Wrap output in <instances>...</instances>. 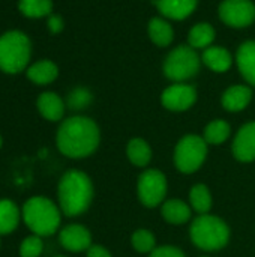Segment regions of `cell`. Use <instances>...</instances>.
I'll return each mask as SVG.
<instances>
[{
	"label": "cell",
	"mask_w": 255,
	"mask_h": 257,
	"mask_svg": "<svg viewBox=\"0 0 255 257\" xmlns=\"http://www.w3.org/2000/svg\"><path fill=\"white\" fill-rule=\"evenodd\" d=\"M20 11L26 17L39 18L51 12V0H20Z\"/></svg>",
	"instance_id": "cell-26"
},
{
	"label": "cell",
	"mask_w": 255,
	"mask_h": 257,
	"mask_svg": "<svg viewBox=\"0 0 255 257\" xmlns=\"http://www.w3.org/2000/svg\"><path fill=\"white\" fill-rule=\"evenodd\" d=\"M207 145L203 137L198 136H185L176 146L174 163L179 172L194 173L198 170L206 160Z\"/></svg>",
	"instance_id": "cell-6"
},
{
	"label": "cell",
	"mask_w": 255,
	"mask_h": 257,
	"mask_svg": "<svg viewBox=\"0 0 255 257\" xmlns=\"http://www.w3.org/2000/svg\"><path fill=\"white\" fill-rule=\"evenodd\" d=\"M200 69V59L194 48L180 45L165 59L164 74L173 81H183L194 77Z\"/></svg>",
	"instance_id": "cell-7"
},
{
	"label": "cell",
	"mask_w": 255,
	"mask_h": 257,
	"mask_svg": "<svg viewBox=\"0 0 255 257\" xmlns=\"http://www.w3.org/2000/svg\"><path fill=\"white\" fill-rule=\"evenodd\" d=\"M38 108H39V113L48 120H59L62 119L65 113L63 101L60 99V96H57L53 92L42 93L38 98Z\"/></svg>",
	"instance_id": "cell-16"
},
{
	"label": "cell",
	"mask_w": 255,
	"mask_h": 257,
	"mask_svg": "<svg viewBox=\"0 0 255 257\" xmlns=\"http://www.w3.org/2000/svg\"><path fill=\"white\" fill-rule=\"evenodd\" d=\"M230 136V125L225 120H213L204 130V140L210 145H219Z\"/></svg>",
	"instance_id": "cell-25"
},
{
	"label": "cell",
	"mask_w": 255,
	"mask_h": 257,
	"mask_svg": "<svg viewBox=\"0 0 255 257\" xmlns=\"http://www.w3.org/2000/svg\"><path fill=\"white\" fill-rule=\"evenodd\" d=\"M48 27H50V30H51L53 33H59V32L63 29V21H62V18L57 17V15L50 17V20H48Z\"/></svg>",
	"instance_id": "cell-32"
},
{
	"label": "cell",
	"mask_w": 255,
	"mask_h": 257,
	"mask_svg": "<svg viewBox=\"0 0 255 257\" xmlns=\"http://www.w3.org/2000/svg\"><path fill=\"white\" fill-rule=\"evenodd\" d=\"M149 36L156 45L165 47L173 41V29L165 20L153 18L149 23Z\"/></svg>",
	"instance_id": "cell-22"
},
{
	"label": "cell",
	"mask_w": 255,
	"mask_h": 257,
	"mask_svg": "<svg viewBox=\"0 0 255 257\" xmlns=\"http://www.w3.org/2000/svg\"><path fill=\"white\" fill-rule=\"evenodd\" d=\"M128 158L134 166L144 167L150 163L152 158V151L150 146L143 140V139H132L128 145Z\"/></svg>",
	"instance_id": "cell-21"
},
{
	"label": "cell",
	"mask_w": 255,
	"mask_h": 257,
	"mask_svg": "<svg viewBox=\"0 0 255 257\" xmlns=\"http://www.w3.org/2000/svg\"><path fill=\"white\" fill-rule=\"evenodd\" d=\"M23 220L35 235L50 236L60 226V212L50 199L36 196L24 203Z\"/></svg>",
	"instance_id": "cell-3"
},
{
	"label": "cell",
	"mask_w": 255,
	"mask_h": 257,
	"mask_svg": "<svg viewBox=\"0 0 255 257\" xmlns=\"http://www.w3.org/2000/svg\"><path fill=\"white\" fill-rule=\"evenodd\" d=\"M221 20L231 27H246L255 20V6L251 0H224L219 6Z\"/></svg>",
	"instance_id": "cell-9"
},
{
	"label": "cell",
	"mask_w": 255,
	"mask_h": 257,
	"mask_svg": "<svg viewBox=\"0 0 255 257\" xmlns=\"http://www.w3.org/2000/svg\"><path fill=\"white\" fill-rule=\"evenodd\" d=\"M252 92L246 86H233L222 95V105L228 111H240L251 101Z\"/></svg>",
	"instance_id": "cell-15"
},
{
	"label": "cell",
	"mask_w": 255,
	"mask_h": 257,
	"mask_svg": "<svg viewBox=\"0 0 255 257\" xmlns=\"http://www.w3.org/2000/svg\"><path fill=\"white\" fill-rule=\"evenodd\" d=\"M150 257H185L182 253V250L171 247V245H164V247H158L152 251Z\"/></svg>",
	"instance_id": "cell-30"
},
{
	"label": "cell",
	"mask_w": 255,
	"mask_h": 257,
	"mask_svg": "<svg viewBox=\"0 0 255 257\" xmlns=\"http://www.w3.org/2000/svg\"><path fill=\"white\" fill-rule=\"evenodd\" d=\"M195 90L192 86L188 84H174L164 90L162 93V104L165 108L173 111H183L188 110L195 102Z\"/></svg>",
	"instance_id": "cell-10"
},
{
	"label": "cell",
	"mask_w": 255,
	"mask_h": 257,
	"mask_svg": "<svg viewBox=\"0 0 255 257\" xmlns=\"http://www.w3.org/2000/svg\"><path fill=\"white\" fill-rule=\"evenodd\" d=\"M189 200H191V205H192L194 211L200 212L201 215L207 214L210 211L212 197H210V193H209L206 185H203V184L194 185L191 193H189Z\"/></svg>",
	"instance_id": "cell-24"
},
{
	"label": "cell",
	"mask_w": 255,
	"mask_h": 257,
	"mask_svg": "<svg viewBox=\"0 0 255 257\" xmlns=\"http://www.w3.org/2000/svg\"><path fill=\"white\" fill-rule=\"evenodd\" d=\"M191 239L192 242L206 251L221 250L227 245L230 239L228 226L218 217L203 214L197 217L191 224Z\"/></svg>",
	"instance_id": "cell-4"
},
{
	"label": "cell",
	"mask_w": 255,
	"mask_h": 257,
	"mask_svg": "<svg viewBox=\"0 0 255 257\" xmlns=\"http://www.w3.org/2000/svg\"><path fill=\"white\" fill-rule=\"evenodd\" d=\"M233 154L242 163H249L255 160V122L243 125L234 142H233Z\"/></svg>",
	"instance_id": "cell-12"
},
{
	"label": "cell",
	"mask_w": 255,
	"mask_h": 257,
	"mask_svg": "<svg viewBox=\"0 0 255 257\" xmlns=\"http://www.w3.org/2000/svg\"><path fill=\"white\" fill-rule=\"evenodd\" d=\"M87 257H111V254L102 245H90L87 250Z\"/></svg>",
	"instance_id": "cell-31"
},
{
	"label": "cell",
	"mask_w": 255,
	"mask_h": 257,
	"mask_svg": "<svg viewBox=\"0 0 255 257\" xmlns=\"http://www.w3.org/2000/svg\"><path fill=\"white\" fill-rule=\"evenodd\" d=\"M42 248H44V244L41 238L38 235H33L23 241L20 247V254L21 257H39L42 253Z\"/></svg>",
	"instance_id": "cell-29"
},
{
	"label": "cell",
	"mask_w": 255,
	"mask_h": 257,
	"mask_svg": "<svg viewBox=\"0 0 255 257\" xmlns=\"http://www.w3.org/2000/svg\"><path fill=\"white\" fill-rule=\"evenodd\" d=\"M93 197L90 178L81 170H68L59 182L60 209L68 217H75L87 211Z\"/></svg>",
	"instance_id": "cell-2"
},
{
	"label": "cell",
	"mask_w": 255,
	"mask_h": 257,
	"mask_svg": "<svg viewBox=\"0 0 255 257\" xmlns=\"http://www.w3.org/2000/svg\"><path fill=\"white\" fill-rule=\"evenodd\" d=\"M56 257H63V256H56Z\"/></svg>",
	"instance_id": "cell-34"
},
{
	"label": "cell",
	"mask_w": 255,
	"mask_h": 257,
	"mask_svg": "<svg viewBox=\"0 0 255 257\" xmlns=\"http://www.w3.org/2000/svg\"><path fill=\"white\" fill-rule=\"evenodd\" d=\"M0 146H2V139H0Z\"/></svg>",
	"instance_id": "cell-33"
},
{
	"label": "cell",
	"mask_w": 255,
	"mask_h": 257,
	"mask_svg": "<svg viewBox=\"0 0 255 257\" xmlns=\"http://www.w3.org/2000/svg\"><path fill=\"white\" fill-rule=\"evenodd\" d=\"M237 65L245 80L255 86V41L240 45L237 51Z\"/></svg>",
	"instance_id": "cell-14"
},
{
	"label": "cell",
	"mask_w": 255,
	"mask_h": 257,
	"mask_svg": "<svg viewBox=\"0 0 255 257\" xmlns=\"http://www.w3.org/2000/svg\"><path fill=\"white\" fill-rule=\"evenodd\" d=\"M59 241L63 245V248H66L69 251H74V253L89 250V247L92 245L90 232L84 226H80V224L66 226L60 232Z\"/></svg>",
	"instance_id": "cell-11"
},
{
	"label": "cell",
	"mask_w": 255,
	"mask_h": 257,
	"mask_svg": "<svg viewBox=\"0 0 255 257\" xmlns=\"http://www.w3.org/2000/svg\"><path fill=\"white\" fill-rule=\"evenodd\" d=\"M131 241H132V247L138 253H149V251L155 250V236L152 232H149L146 229H140V230L134 232Z\"/></svg>",
	"instance_id": "cell-27"
},
{
	"label": "cell",
	"mask_w": 255,
	"mask_h": 257,
	"mask_svg": "<svg viewBox=\"0 0 255 257\" xmlns=\"http://www.w3.org/2000/svg\"><path fill=\"white\" fill-rule=\"evenodd\" d=\"M162 15L173 20L186 18L197 6V0H155Z\"/></svg>",
	"instance_id": "cell-13"
},
{
	"label": "cell",
	"mask_w": 255,
	"mask_h": 257,
	"mask_svg": "<svg viewBox=\"0 0 255 257\" xmlns=\"http://www.w3.org/2000/svg\"><path fill=\"white\" fill-rule=\"evenodd\" d=\"M30 57V41L21 32H8L0 36V69L8 74L20 72Z\"/></svg>",
	"instance_id": "cell-5"
},
{
	"label": "cell",
	"mask_w": 255,
	"mask_h": 257,
	"mask_svg": "<svg viewBox=\"0 0 255 257\" xmlns=\"http://www.w3.org/2000/svg\"><path fill=\"white\" fill-rule=\"evenodd\" d=\"M27 77L36 84H48L57 77V66L50 60H42L29 68Z\"/></svg>",
	"instance_id": "cell-20"
},
{
	"label": "cell",
	"mask_w": 255,
	"mask_h": 257,
	"mask_svg": "<svg viewBox=\"0 0 255 257\" xmlns=\"http://www.w3.org/2000/svg\"><path fill=\"white\" fill-rule=\"evenodd\" d=\"M92 102V93L84 87H77L68 95V105L72 110H81Z\"/></svg>",
	"instance_id": "cell-28"
},
{
	"label": "cell",
	"mask_w": 255,
	"mask_h": 257,
	"mask_svg": "<svg viewBox=\"0 0 255 257\" xmlns=\"http://www.w3.org/2000/svg\"><path fill=\"white\" fill-rule=\"evenodd\" d=\"M99 145L98 125L83 116L66 119L57 131V148L69 158H84Z\"/></svg>",
	"instance_id": "cell-1"
},
{
	"label": "cell",
	"mask_w": 255,
	"mask_h": 257,
	"mask_svg": "<svg viewBox=\"0 0 255 257\" xmlns=\"http://www.w3.org/2000/svg\"><path fill=\"white\" fill-rule=\"evenodd\" d=\"M203 60L210 69H213L216 72H224L231 65V56L222 47H210V48H207L203 53Z\"/></svg>",
	"instance_id": "cell-18"
},
{
	"label": "cell",
	"mask_w": 255,
	"mask_h": 257,
	"mask_svg": "<svg viewBox=\"0 0 255 257\" xmlns=\"http://www.w3.org/2000/svg\"><path fill=\"white\" fill-rule=\"evenodd\" d=\"M20 212L14 202L0 200V235L14 232L18 226Z\"/></svg>",
	"instance_id": "cell-19"
},
{
	"label": "cell",
	"mask_w": 255,
	"mask_h": 257,
	"mask_svg": "<svg viewBox=\"0 0 255 257\" xmlns=\"http://www.w3.org/2000/svg\"><path fill=\"white\" fill-rule=\"evenodd\" d=\"M161 211H162V217L165 218V221L171 224H183L189 221L191 218V208L177 199L165 202Z\"/></svg>",
	"instance_id": "cell-17"
},
{
	"label": "cell",
	"mask_w": 255,
	"mask_h": 257,
	"mask_svg": "<svg viewBox=\"0 0 255 257\" xmlns=\"http://www.w3.org/2000/svg\"><path fill=\"white\" fill-rule=\"evenodd\" d=\"M189 45L194 48H204L207 45L212 44V41L215 39V30L210 24L207 23H201L197 24L191 29L189 32Z\"/></svg>",
	"instance_id": "cell-23"
},
{
	"label": "cell",
	"mask_w": 255,
	"mask_h": 257,
	"mask_svg": "<svg viewBox=\"0 0 255 257\" xmlns=\"http://www.w3.org/2000/svg\"><path fill=\"white\" fill-rule=\"evenodd\" d=\"M167 194V179L159 170H146L138 179V197L147 208L158 206Z\"/></svg>",
	"instance_id": "cell-8"
}]
</instances>
